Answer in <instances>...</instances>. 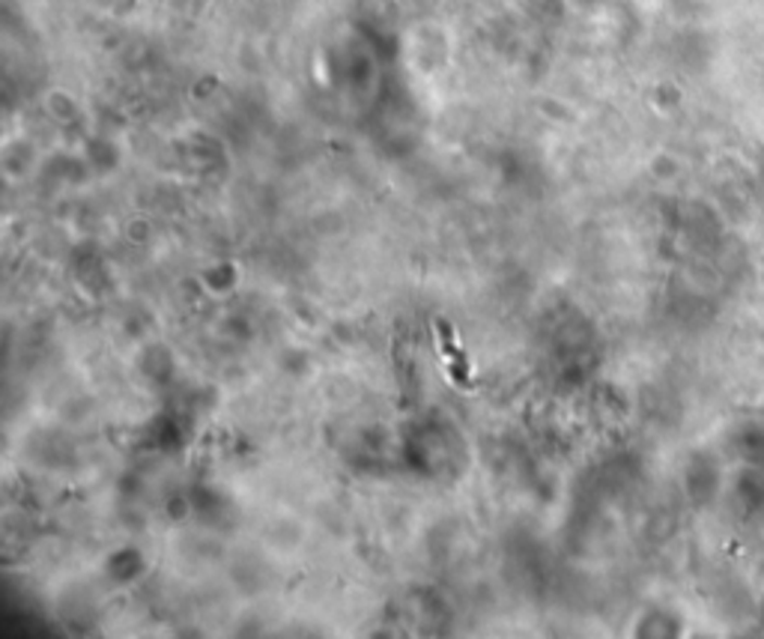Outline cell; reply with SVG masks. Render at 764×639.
<instances>
[{"label": "cell", "mask_w": 764, "mask_h": 639, "mask_svg": "<svg viewBox=\"0 0 764 639\" xmlns=\"http://www.w3.org/2000/svg\"><path fill=\"white\" fill-rule=\"evenodd\" d=\"M436 337H440V349H442V356H445V368H448V377L454 380V385H460V389H472V365H469V356L464 353L460 341H457V332H454V325L448 323L445 317L436 320Z\"/></svg>", "instance_id": "1"}]
</instances>
